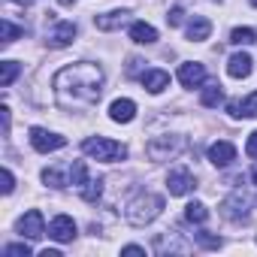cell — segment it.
Segmentation results:
<instances>
[{
	"label": "cell",
	"instance_id": "cell-1",
	"mask_svg": "<svg viewBox=\"0 0 257 257\" xmlns=\"http://www.w3.org/2000/svg\"><path fill=\"white\" fill-rule=\"evenodd\" d=\"M52 85H55V97L64 109H85V106H94L103 94V70L97 64L79 61V64L58 70Z\"/></svg>",
	"mask_w": 257,
	"mask_h": 257
},
{
	"label": "cell",
	"instance_id": "cell-2",
	"mask_svg": "<svg viewBox=\"0 0 257 257\" xmlns=\"http://www.w3.org/2000/svg\"><path fill=\"white\" fill-rule=\"evenodd\" d=\"M161 212H164V197L146 191V194H137L131 203H127L124 218H127V224H134V227H146V224H152Z\"/></svg>",
	"mask_w": 257,
	"mask_h": 257
},
{
	"label": "cell",
	"instance_id": "cell-3",
	"mask_svg": "<svg viewBox=\"0 0 257 257\" xmlns=\"http://www.w3.org/2000/svg\"><path fill=\"white\" fill-rule=\"evenodd\" d=\"M82 152L94 161H103V164H115V161H124L127 158V146L124 143H115L109 137H88L82 143Z\"/></svg>",
	"mask_w": 257,
	"mask_h": 257
},
{
	"label": "cell",
	"instance_id": "cell-4",
	"mask_svg": "<svg viewBox=\"0 0 257 257\" xmlns=\"http://www.w3.org/2000/svg\"><path fill=\"white\" fill-rule=\"evenodd\" d=\"M185 149V137H158V140H152L149 146H146V155L152 158V161H170V158H176L179 152Z\"/></svg>",
	"mask_w": 257,
	"mask_h": 257
},
{
	"label": "cell",
	"instance_id": "cell-5",
	"mask_svg": "<svg viewBox=\"0 0 257 257\" xmlns=\"http://www.w3.org/2000/svg\"><path fill=\"white\" fill-rule=\"evenodd\" d=\"M31 146L40 152V155H49V152H58L67 146V137L61 134H52L46 127H31Z\"/></svg>",
	"mask_w": 257,
	"mask_h": 257
},
{
	"label": "cell",
	"instance_id": "cell-6",
	"mask_svg": "<svg viewBox=\"0 0 257 257\" xmlns=\"http://www.w3.org/2000/svg\"><path fill=\"white\" fill-rule=\"evenodd\" d=\"M19 233H22V239H31V242L43 239V236H46V221H43V215H40L37 209L25 212V215L19 218Z\"/></svg>",
	"mask_w": 257,
	"mask_h": 257
},
{
	"label": "cell",
	"instance_id": "cell-7",
	"mask_svg": "<svg viewBox=\"0 0 257 257\" xmlns=\"http://www.w3.org/2000/svg\"><path fill=\"white\" fill-rule=\"evenodd\" d=\"M194 188H197V182H194V176H191L185 167L170 170V176H167V191H170L173 197H185V194H191Z\"/></svg>",
	"mask_w": 257,
	"mask_h": 257
},
{
	"label": "cell",
	"instance_id": "cell-8",
	"mask_svg": "<svg viewBox=\"0 0 257 257\" xmlns=\"http://www.w3.org/2000/svg\"><path fill=\"white\" fill-rule=\"evenodd\" d=\"M49 236L55 242H73L76 239V221L70 215H55L49 224Z\"/></svg>",
	"mask_w": 257,
	"mask_h": 257
},
{
	"label": "cell",
	"instance_id": "cell-9",
	"mask_svg": "<svg viewBox=\"0 0 257 257\" xmlns=\"http://www.w3.org/2000/svg\"><path fill=\"white\" fill-rule=\"evenodd\" d=\"M179 82H182L185 88H203V82H206V67L197 64V61L182 64V67H179Z\"/></svg>",
	"mask_w": 257,
	"mask_h": 257
},
{
	"label": "cell",
	"instance_id": "cell-10",
	"mask_svg": "<svg viewBox=\"0 0 257 257\" xmlns=\"http://www.w3.org/2000/svg\"><path fill=\"white\" fill-rule=\"evenodd\" d=\"M209 161H212L215 167H230V164L236 161V146L227 143V140L212 143V146H209Z\"/></svg>",
	"mask_w": 257,
	"mask_h": 257
},
{
	"label": "cell",
	"instance_id": "cell-11",
	"mask_svg": "<svg viewBox=\"0 0 257 257\" xmlns=\"http://www.w3.org/2000/svg\"><path fill=\"white\" fill-rule=\"evenodd\" d=\"M109 118H112L115 124H131V121L137 118V103H134V100H127V97L112 100V106H109Z\"/></svg>",
	"mask_w": 257,
	"mask_h": 257
},
{
	"label": "cell",
	"instance_id": "cell-12",
	"mask_svg": "<svg viewBox=\"0 0 257 257\" xmlns=\"http://www.w3.org/2000/svg\"><path fill=\"white\" fill-rule=\"evenodd\" d=\"M76 40V25L73 22H58L55 28H52V34H49V46L52 49H64V46H70Z\"/></svg>",
	"mask_w": 257,
	"mask_h": 257
},
{
	"label": "cell",
	"instance_id": "cell-13",
	"mask_svg": "<svg viewBox=\"0 0 257 257\" xmlns=\"http://www.w3.org/2000/svg\"><path fill=\"white\" fill-rule=\"evenodd\" d=\"M127 22H131V13H127V10H112V13H103V16L94 19L97 31H118V28H124Z\"/></svg>",
	"mask_w": 257,
	"mask_h": 257
},
{
	"label": "cell",
	"instance_id": "cell-14",
	"mask_svg": "<svg viewBox=\"0 0 257 257\" xmlns=\"http://www.w3.org/2000/svg\"><path fill=\"white\" fill-rule=\"evenodd\" d=\"M221 212H224V218H230V221H245V218H248V197L233 194L230 200H224Z\"/></svg>",
	"mask_w": 257,
	"mask_h": 257
},
{
	"label": "cell",
	"instance_id": "cell-15",
	"mask_svg": "<svg viewBox=\"0 0 257 257\" xmlns=\"http://www.w3.org/2000/svg\"><path fill=\"white\" fill-rule=\"evenodd\" d=\"M143 88L149 94H161L164 88H170V73L167 70H146L143 73Z\"/></svg>",
	"mask_w": 257,
	"mask_h": 257
},
{
	"label": "cell",
	"instance_id": "cell-16",
	"mask_svg": "<svg viewBox=\"0 0 257 257\" xmlns=\"http://www.w3.org/2000/svg\"><path fill=\"white\" fill-rule=\"evenodd\" d=\"M131 40L134 43H140V46H152V43H158V31L149 25V22H131Z\"/></svg>",
	"mask_w": 257,
	"mask_h": 257
},
{
	"label": "cell",
	"instance_id": "cell-17",
	"mask_svg": "<svg viewBox=\"0 0 257 257\" xmlns=\"http://www.w3.org/2000/svg\"><path fill=\"white\" fill-rule=\"evenodd\" d=\"M251 55H245V52H236L230 61H227V73L233 76V79H245V76H251Z\"/></svg>",
	"mask_w": 257,
	"mask_h": 257
},
{
	"label": "cell",
	"instance_id": "cell-18",
	"mask_svg": "<svg viewBox=\"0 0 257 257\" xmlns=\"http://www.w3.org/2000/svg\"><path fill=\"white\" fill-rule=\"evenodd\" d=\"M188 40H194V43H203V40H209V34H212V22L209 19H203V16H194L191 22H188Z\"/></svg>",
	"mask_w": 257,
	"mask_h": 257
},
{
	"label": "cell",
	"instance_id": "cell-19",
	"mask_svg": "<svg viewBox=\"0 0 257 257\" xmlns=\"http://www.w3.org/2000/svg\"><path fill=\"white\" fill-rule=\"evenodd\" d=\"M200 103H203V106H209V109L221 106V103H224V91H221V85H209V88H203Z\"/></svg>",
	"mask_w": 257,
	"mask_h": 257
},
{
	"label": "cell",
	"instance_id": "cell-20",
	"mask_svg": "<svg viewBox=\"0 0 257 257\" xmlns=\"http://www.w3.org/2000/svg\"><path fill=\"white\" fill-rule=\"evenodd\" d=\"M43 182H46L49 188H55V191H61V188H67V185H70V182L64 179V173H61V170H55V167H46V170H43Z\"/></svg>",
	"mask_w": 257,
	"mask_h": 257
},
{
	"label": "cell",
	"instance_id": "cell-21",
	"mask_svg": "<svg viewBox=\"0 0 257 257\" xmlns=\"http://www.w3.org/2000/svg\"><path fill=\"white\" fill-rule=\"evenodd\" d=\"M185 218H188L191 224H206L209 209H206L203 203H188V206H185Z\"/></svg>",
	"mask_w": 257,
	"mask_h": 257
},
{
	"label": "cell",
	"instance_id": "cell-22",
	"mask_svg": "<svg viewBox=\"0 0 257 257\" xmlns=\"http://www.w3.org/2000/svg\"><path fill=\"white\" fill-rule=\"evenodd\" d=\"M19 64L16 61H4V64H0V85H4V88H10L13 82H16V76H19Z\"/></svg>",
	"mask_w": 257,
	"mask_h": 257
},
{
	"label": "cell",
	"instance_id": "cell-23",
	"mask_svg": "<svg viewBox=\"0 0 257 257\" xmlns=\"http://www.w3.org/2000/svg\"><path fill=\"white\" fill-rule=\"evenodd\" d=\"M230 43H233V46H251V43H257V34H254L251 28H236V31L230 34Z\"/></svg>",
	"mask_w": 257,
	"mask_h": 257
},
{
	"label": "cell",
	"instance_id": "cell-24",
	"mask_svg": "<svg viewBox=\"0 0 257 257\" xmlns=\"http://www.w3.org/2000/svg\"><path fill=\"white\" fill-rule=\"evenodd\" d=\"M85 182H88V167H85V161H73V167H70V185L82 188Z\"/></svg>",
	"mask_w": 257,
	"mask_h": 257
},
{
	"label": "cell",
	"instance_id": "cell-25",
	"mask_svg": "<svg viewBox=\"0 0 257 257\" xmlns=\"http://www.w3.org/2000/svg\"><path fill=\"white\" fill-rule=\"evenodd\" d=\"M79 191H82V200H85V203H97L100 194H103V182H91V179H88Z\"/></svg>",
	"mask_w": 257,
	"mask_h": 257
},
{
	"label": "cell",
	"instance_id": "cell-26",
	"mask_svg": "<svg viewBox=\"0 0 257 257\" xmlns=\"http://www.w3.org/2000/svg\"><path fill=\"white\" fill-rule=\"evenodd\" d=\"M239 118H257V91H251V94L239 103Z\"/></svg>",
	"mask_w": 257,
	"mask_h": 257
},
{
	"label": "cell",
	"instance_id": "cell-27",
	"mask_svg": "<svg viewBox=\"0 0 257 257\" xmlns=\"http://www.w3.org/2000/svg\"><path fill=\"white\" fill-rule=\"evenodd\" d=\"M0 31H4V46L16 43V40L22 37V28H19V25H13L10 19H4V22H0Z\"/></svg>",
	"mask_w": 257,
	"mask_h": 257
},
{
	"label": "cell",
	"instance_id": "cell-28",
	"mask_svg": "<svg viewBox=\"0 0 257 257\" xmlns=\"http://www.w3.org/2000/svg\"><path fill=\"white\" fill-rule=\"evenodd\" d=\"M4 254L7 257H31V245L28 242H16V245H7Z\"/></svg>",
	"mask_w": 257,
	"mask_h": 257
},
{
	"label": "cell",
	"instance_id": "cell-29",
	"mask_svg": "<svg viewBox=\"0 0 257 257\" xmlns=\"http://www.w3.org/2000/svg\"><path fill=\"white\" fill-rule=\"evenodd\" d=\"M197 242L203 245V248H221L224 242H221V236H212V233H206V230H200L197 233Z\"/></svg>",
	"mask_w": 257,
	"mask_h": 257
},
{
	"label": "cell",
	"instance_id": "cell-30",
	"mask_svg": "<svg viewBox=\"0 0 257 257\" xmlns=\"http://www.w3.org/2000/svg\"><path fill=\"white\" fill-rule=\"evenodd\" d=\"M158 251H188V245H182V242H170L167 236H161V239H158Z\"/></svg>",
	"mask_w": 257,
	"mask_h": 257
},
{
	"label": "cell",
	"instance_id": "cell-31",
	"mask_svg": "<svg viewBox=\"0 0 257 257\" xmlns=\"http://www.w3.org/2000/svg\"><path fill=\"white\" fill-rule=\"evenodd\" d=\"M16 191V176L13 170H4V194H13Z\"/></svg>",
	"mask_w": 257,
	"mask_h": 257
},
{
	"label": "cell",
	"instance_id": "cell-32",
	"mask_svg": "<svg viewBox=\"0 0 257 257\" xmlns=\"http://www.w3.org/2000/svg\"><path fill=\"white\" fill-rule=\"evenodd\" d=\"M245 155H248V158H254V161H257V131H254V134H251V137H248V143H245Z\"/></svg>",
	"mask_w": 257,
	"mask_h": 257
},
{
	"label": "cell",
	"instance_id": "cell-33",
	"mask_svg": "<svg viewBox=\"0 0 257 257\" xmlns=\"http://www.w3.org/2000/svg\"><path fill=\"white\" fill-rule=\"evenodd\" d=\"M182 16H185V13H182L179 7H176V10H170V16H167V25H170V28H179V25H182Z\"/></svg>",
	"mask_w": 257,
	"mask_h": 257
},
{
	"label": "cell",
	"instance_id": "cell-34",
	"mask_svg": "<svg viewBox=\"0 0 257 257\" xmlns=\"http://www.w3.org/2000/svg\"><path fill=\"white\" fill-rule=\"evenodd\" d=\"M121 254H146V248H143V245H124Z\"/></svg>",
	"mask_w": 257,
	"mask_h": 257
},
{
	"label": "cell",
	"instance_id": "cell-35",
	"mask_svg": "<svg viewBox=\"0 0 257 257\" xmlns=\"http://www.w3.org/2000/svg\"><path fill=\"white\" fill-rule=\"evenodd\" d=\"M0 118H4V134H10V109H0Z\"/></svg>",
	"mask_w": 257,
	"mask_h": 257
},
{
	"label": "cell",
	"instance_id": "cell-36",
	"mask_svg": "<svg viewBox=\"0 0 257 257\" xmlns=\"http://www.w3.org/2000/svg\"><path fill=\"white\" fill-rule=\"evenodd\" d=\"M43 257H61V251H55V248H46V251H43Z\"/></svg>",
	"mask_w": 257,
	"mask_h": 257
},
{
	"label": "cell",
	"instance_id": "cell-37",
	"mask_svg": "<svg viewBox=\"0 0 257 257\" xmlns=\"http://www.w3.org/2000/svg\"><path fill=\"white\" fill-rule=\"evenodd\" d=\"M58 4H61V7H73V4H76V0H58Z\"/></svg>",
	"mask_w": 257,
	"mask_h": 257
},
{
	"label": "cell",
	"instance_id": "cell-38",
	"mask_svg": "<svg viewBox=\"0 0 257 257\" xmlns=\"http://www.w3.org/2000/svg\"><path fill=\"white\" fill-rule=\"evenodd\" d=\"M251 179L257 182V161H254V170H251Z\"/></svg>",
	"mask_w": 257,
	"mask_h": 257
},
{
	"label": "cell",
	"instance_id": "cell-39",
	"mask_svg": "<svg viewBox=\"0 0 257 257\" xmlns=\"http://www.w3.org/2000/svg\"><path fill=\"white\" fill-rule=\"evenodd\" d=\"M13 4H22V7H28V4H31V0H13Z\"/></svg>",
	"mask_w": 257,
	"mask_h": 257
},
{
	"label": "cell",
	"instance_id": "cell-40",
	"mask_svg": "<svg viewBox=\"0 0 257 257\" xmlns=\"http://www.w3.org/2000/svg\"><path fill=\"white\" fill-rule=\"evenodd\" d=\"M251 7H257V0H251Z\"/></svg>",
	"mask_w": 257,
	"mask_h": 257
}]
</instances>
